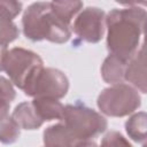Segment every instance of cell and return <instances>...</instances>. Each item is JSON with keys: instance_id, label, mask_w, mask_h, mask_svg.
Segmentation results:
<instances>
[{"instance_id": "obj_4", "label": "cell", "mask_w": 147, "mask_h": 147, "mask_svg": "<svg viewBox=\"0 0 147 147\" xmlns=\"http://www.w3.org/2000/svg\"><path fill=\"white\" fill-rule=\"evenodd\" d=\"M96 105L103 115L124 117L134 113L141 106V96L133 86L121 83L102 90Z\"/></svg>"}, {"instance_id": "obj_13", "label": "cell", "mask_w": 147, "mask_h": 147, "mask_svg": "<svg viewBox=\"0 0 147 147\" xmlns=\"http://www.w3.org/2000/svg\"><path fill=\"white\" fill-rule=\"evenodd\" d=\"M126 63L127 62L109 54L105 59V61L101 65L102 79L110 85H116V84L123 83Z\"/></svg>"}, {"instance_id": "obj_17", "label": "cell", "mask_w": 147, "mask_h": 147, "mask_svg": "<svg viewBox=\"0 0 147 147\" xmlns=\"http://www.w3.org/2000/svg\"><path fill=\"white\" fill-rule=\"evenodd\" d=\"M20 126L11 116H6L0 119V142L5 145L14 144L20 138Z\"/></svg>"}, {"instance_id": "obj_9", "label": "cell", "mask_w": 147, "mask_h": 147, "mask_svg": "<svg viewBox=\"0 0 147 147\" xmlns=\"http://www.w3.org/2000/svg\"><path fill=\"white\" fill-rule=\"evenodd\" d=\"M124 80L129 82L131 86L141 93L147 92L146 83V67H145V45L142 44L133 57L126 63Z\"/></svg>"}, {"instance_id": "obj_2", "label": "cell", "mask_w": 147, "mask_h": 147, "mask_svg": "<svg viewBox=\"0 0 147 147\" xmlns=\"http://www.w3.org/2000/svg\"><path fill=\"white\" fill-rule=\"evenodd\" d=\"M23 33L32 41L48 40L64 44L71 37L70 25L63 23L52 10L51 2L38 1L31 3L22 17Z\"/></svg>"}, {"instance_id": "obj_10", "label": "cell", "mask_w": 147, "mask_h": 147, "mask_svg": "<svg viewBox=\"0 0 147 147\" xmlns=\"http://www.w3.org/2000/svg\"><path fill=\"white\" fill-rule=\"evenodd\" d=\"M11 117L17 123L20 129L24 130H37L44 124V122L36 113L32 102L28 101L18 103L13 110Z\"/></svg>"}, {"instance_id": "obj_11", "label": "cell", "mask_w": 147, "mask_h": 147, "mask_svg": "<svg viewBox=\"0 0 147 147\" xmlns=\"http://www.w3.org/2000/svg\"><path fill=\"white\" fill-rule=\"evenodd\" d=\"M36 113L42 122L53 119L62 121L64 114V106L56 99L51 98H33L31 101Z\"/></svg>"}, {"instance_id": "obj_19", "label": "cell", "mask_w": 147, "mask_h": 147, "mask_svg": "<svg viewBox=\"0 0 147 147\" xmlns=\"http://www.w3.org/2000/svg\"><path fill=\"white\" fill-rule=\"evenodd\" d=\"M74 147H98V145L92 141V140H82V141H77Z\"/></svg>"}, {"instance_id": "obj_20", "label": "cell", "mask_w": 147, "mask_h": 147, "mask_svg": "<svg viewBox=\"0 0 147 147\" xmlns=\"http://www.w3.org/2000/svg\"><path fill=\"white\" fill-rule=\"evenodd\" d=\"M7 52H8L7 46L0 45V71L3 70V60H5V56H6Z\"/></svg>"}, {"instance_id": "obj_18", "label": "cell", "mask_w": 147, "mask_h": 147, "mask_svg": "<svg viewBox=\"0 0 147 147\" xmlns=\"http://www.w3.org/2000/svg\"><path fill=\"white\" fill-rule=\"evenodd\" d=\"M100 147H133V146L118 131H110L102 138Z\"/></svg>"}, {"instance_id": "obj_14", "label": "cell", "mask_w": 147, "mask_h": 147, "mask_svg": "<svg viewBox=\"0 0 147 147\" xmlns=\"http://www.w3.org/2000/svg\"><path fill=\"white\" fill-rule=\"evenodd\" d=\"M146 121L147 115L145 111H139L132 115L126 122H125V130L127 136L134 140L136 142H139L142 145V147L146 146Z\"/></svg>"}, {"instance_id": "obj_6", "label": "cell", "mask_w": 147, "mask_h": 147, "mask_svg": "<svg viewBox=\"0 0 147 147\" xmlns=\"http://www.w3.org/2000/svg\"><path fill=\"white\" fill-rule=\"evenodd\" d=\"M69 91V79L64 72L55 68H42L23 90L32 98H51L60 100Z\"/></svg>"}, {"instance_id": "obj_16", "label": "cell", "mask_w": 147, "mask_h": 147, "mask_svg": "<svg viewBox=\"0 0 147 147\" xmlns=\"http://www.w3.org/2000/svg\"><path fill=\"white\" fill-rule=\"evenodd\" d=\"M15 98L16 92L11 82L3 76H0V119L9 115L10 103L15 100Z\"/></svg>"}, {"instance_id": "obj_3", "label": "cell", "mask_w": 147, "mask_h": 147, "mask_svg": "<svg viewBox=\"0 0 147 147\" xmlns=\"http://www.w3.org/2000/svg\"><path fill=\"white\" fill-rule=\"evenodd\" d=\"M62 121L76 142L91 140L103 133L108 127L107 119L100 113L79 102L64 107Z\"/></svg>"}, {"instance_id": "obj_12", "label": "cell", "mask_w": 147, "mask_h": 147, "mask_svg": "<svg viewBox=\"0 0 147 147\" xmlns=\"http://www.w3.org/2000/svg\"><path fill=\"white\" fill-rule=\"evenodd\" d=\"M75 144L76 140L63 123L51 125L44 131V147H74Z\"/></svg>"}, {"instance_id": "obj_5", "label": "cell", "mask_w": 147, "mask_h": 147, "mask_svg": "<svg viewBox=\"0 0 147 147\" xmlns=\"http://www.w3.org/2000/svg\"><path fill=\"white\" fill-rule=\"evenodd\" d=\"M44 68L42 59L34 52L22 47L9 49L3 60V70L13 85L22 91Z\"/></svg>"}, {"instance_id": "obj_8", "label": "cell", "mask_w": 147, "mask_h": 147, "mask_svg": "<svg viewBox=\"0 0 147 147\" xmlns=\"http://www.w3.org/2000/svg\"><path fill=\"white\" fill-rule=\"evenodd\" d=\"M22 2L0 0V45L7 46L20 36V30L13 20L21 13Z\"/></svg>"}, {"instance_id": "obj_7", "label": "cell", "mask_w": 147, "mask_h": 147, "mask_svg": "<svg viewBox=\"0 0 147 147\" xmlns=\"http://www.w3.org/2000/svg\"><path fill=\"white\" fill-rule=\"evenodd\" d=\"M106 29V13L98 7H86L76 17L72 30L74 33L85 42H99Z\"/></svg>"}, {"instance_id": "obj_15", "label": "cell", "mask_w": 147, "mask_h": 147, "mask_svg": "<svg viewBox=\"0 0 147 147\" xmlns=\"http://www.w3.org/2000/svg\"><path fill=\"white\" fill-rule=\"evenodd\" d=\"M51 7L53 13L67 25H70L72 18L82 10V1H52Z\"/></svg>"}, {"instance_id": "obj_1", "label": "cell", "mask_w": 147, "mask_h": 147, "mask_svg": "<svg viewBox=\"0 0 147 147\" xmlns=\"http://www.w3.org/2000/svg\"><path fill=\"white\" fill-rule=\"evenodd\" d=\"M126 8L111 9L106 16L107 49L125 62H129L139 49L144 33L146 10L139 3H127Z\"/></svg>"}]
</instances>
